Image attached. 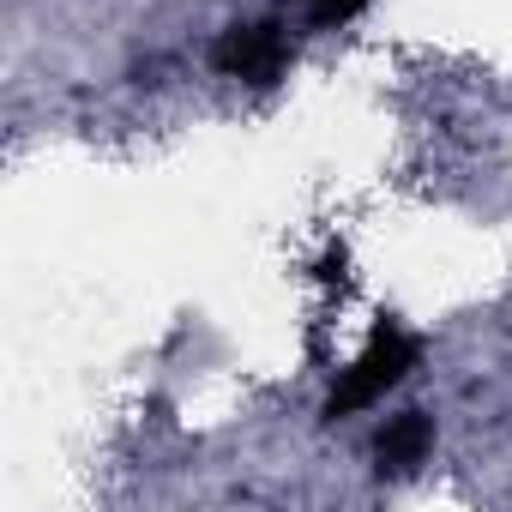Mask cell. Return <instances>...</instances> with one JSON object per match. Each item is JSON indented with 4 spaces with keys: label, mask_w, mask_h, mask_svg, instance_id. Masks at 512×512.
I'll use <instances>...</instances> for the list:
<instances>
[{
    "label": "cell",
    "mask_w": 512,
    "mask_h": 512,
    "mask_svg": "<svg viewBox=\"0 0 512 512\" xmlns=\"http://www.w3.org/2000/svg\"><path fill=\"white\" fill-rule=\"evenodd\" d=\"M416 368V338H404L398 326H380L374 338H368V350L344 368V380L332 386V398H326V416L338 422V416H356V410H368V404H380L404 374Z\"/></svg>",
    "instance_id": "obj_1"
},
{
    "label": "cell",
    "mask_w": 512,
    "mask_h": 512,
    "mask_svg": "<svg viewBox=\"0 0 512 512\" xmlns=\"http://www.w3.org/2000/svg\"><path fill=\"white\" fill-rule=\"evenodd\" d=\"M217 67L229 79H247V85H272L290 67V37L278 25H235L217 43Z\"/></svg>",
    "instance_id": "obj_2"
},
{
    "label": "cell",
    "mask_w": 512,
    "mask_h": 512,
    "mask_svg": "<svg viewBox=\"0 0 512 512\" xmlns=\"http://www.w3.org/2000/svg\"><path fill=\"white\" fill-rule=\"evenodd\" d=\"M428 446H434V422H428L422 410H404V416H392V422L380 428V440H374L380 476H404V470H416V464L428 458Z\"/></svg>",
    "instance_id": "obj_3"
},
{
    "label": "cell",
    "mask_w": 512,
    "mask_h": 512,
    "mask_svg": "<svg viewBox=\"0 0 512 512\" xmlns=\"http://www.w3.org/2000/svg\"><path fill=\"white\" fill-rule=\"evenodd\" d=\"M302 7H308L314 25H344V19L362 13V0H302Z\"/></svg>",
    "instance_id": "obj_4"
}]
</instances>
